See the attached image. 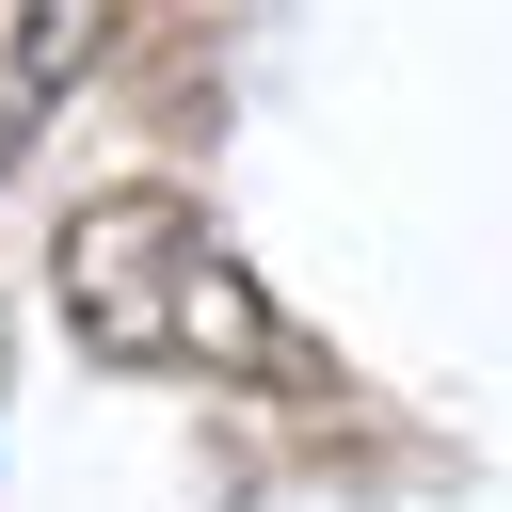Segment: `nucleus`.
Returning a JSON list of instances; mask_svg holds the SVG:
<instances>
[{
	"mask_svg": "<svg viewBox=\"0 0 512 512\" xmlns=\"http://www.w3.org/2000/svg\"><path fill=\"white\" fill-rule=\"evenodd\" d=\"M48 304H64V336H80L96 368H144V384H256V400L320 384V352L288 336V304L256 288V256H240V240L208 224V192H176V176L80 192L64 240H48Z\"/></svg>",
	"mask_w": 512,
	"mask_h": 512,
	"instance_id": "1",
	"label": "nucleus"
},
{
	"mask_svg": "<svg viewBox=\"0 0 512 512\" xmlns=\"http://www.w3.org/2000/svg\"><path fill=\"white\" fill-rule=\"evenodd\" d=\"M80 48H96V0H0V176L48 144V112H64Z\"/></svg>",
	"mask_w": 512,
	"mask_h": 512,
	"instance_id": "2",
	"label": "nucleus"
}]
</instances>
